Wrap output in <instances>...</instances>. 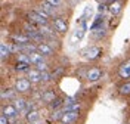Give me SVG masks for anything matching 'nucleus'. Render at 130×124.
<instances>
[{
  "label": "nucleus",
  "instance_id": "1",
  "mask_svg": "<svg viewBox=\"0 0 130 124\" xmlns=\"http://www.w3.org/2000/svg\"><path fill=\"white\" fill-rule=\"evenodd\" d=\"M32 83L27 78V77H19V78H16L15 81V86H13V89H15L19 95H27V93H30L32 90Z\"/></svg>",
  "mask_w": 130,
  "mask_h": 124
},
{
  "label": "nucleus",
  "instance_id": "2",
  "mask_svg": "<svg viewBox=\"0 0 130 124\" xmlns=\"http://www.w3.org/2000/svg\"><path fill=\"white\" fill-rule=\"evenodd\" d=\"M52 27H53V30L59 34H65L68 31V22H67V19L62 16H53L52 18Z\"/></svg>",
  "mask_w": 130,
  "mask_h": 124
},
{
  "label": "nucleus",
  "instance_id": "3",
  "mask_svg": "<svg viewBox=\"0 0 130 124\" xmlns=\"http://www.w3.org/2000/svg\"><path fill=\"white\" fill-rule=\"evenodd\" d=\"M28 21L31 24H37L39 27H43V25H49V19L44 16H41L37 10H31L28 12Z\"/></svg>",
  "mask_w": 130,
  "mask_h": 124
},
{
  "label": "nucleus",
  "instance_id": "4",
  "mask_svg": "<svg viewBox=\"0 0 130 124\" xmlns=\"http://www.w3.org/2000/svg\"><path fill=\"white\" fill-rule=\"evenodd\" d=\"M37 52L43 55L44 58H50V56H53L55 55V49H53V46H50L49 43L46 41H43V43H39L37 44Z\"/></svg>",
  "mask_w": 130,
  "mask_h": 124
},
{
  "label": "nucleus",
  "instance_id": "5",
  "mask_svg": "<svg viewBox=\"0 0 130 124\" xmlns=\"http://www.w3.org/2000/svg\"><path fill=\"white\" fill-rule=\"evenodd\" d=\"M101 78H102V71H101V68L93 66V68L87 69V73H86V80L89 83H96V81H99Z\"/></svg>",
  "mask_w": 130,
  "mask_h": 124
},
{
  "label": "nucleus",
  "instance_id": "6",
  "mask_svg": "<svg viewBox=\"0 0 130 124\" xmlns=\"http://www.w3.org/2000/svg\"><path fill=\"white\" fill-rule=\"evenodd\" d=\"M81 105L78 103V100H75L74 98H67L64 100V111H71V112H80Z\"/></svg>",
  "mask_w": 130,
  "mask_h": 124
},
{
  "label": "nucleus",
  "instance_id": "7",
  "mask_svg": "<svg viewBox=\"0 0 130 124\" xmlns=\"http://www.w3.org/2000/svg\"><path fill=\"white\" fill-rule=\"evenodd\" d=\"M2 114L6 115L9 120H15L19 112H18V109L15 108L13 103H8V105H3V107H2Z\"/></svg>",
  "mask_w": 130,
  "mask_h": 124
},
{
  "label": "nucleus",
  "instance_id": "8",
  "mask_svg": "<svg viewBox=\"0 0 130 124\" xmlns=\"http://www.w3.org/2000/svg\"><path fill=\"white\" fill-rule=\"evenodd\" d=\"M101 52H102L101 47H98V46H90V47H87L86 50H83V56L90 59V61H95V59L99 58Z\"/></svg>",
  "mask_w": 130,
  "mask_h": 124
},
{
  "label": "nucleus",
  "instance_id": "9",
  "mask_svg": "<svg viewBox=\"0 0 130 124\" xmlns=\"http://www.w3.org/2000/svg\"><path fill=\"white\" fill-rule=\"evenodd\" d=\"M80 117V112H71V111H64L61 123L62 124H74Z\"/></svg>",
  "mask_w": 130,
  "mask_h": 124
},
{
  "label": "nucleus",
  "instance_id": "10",
  "mask_svg": "<svg viewBox=\"0 0 130 124\" xmlns=\"http://www.w3.org/2000/svg\"><path fill=\"white\" fill-rule=\"evenodd\" d=\"M30 37L25 33H15L12 34V41L15 44H21V46H25V44H30Z\"/></svg>",
  "mask_w": 130,
  "mask_h": 124
},
{
  "label": "nucleus",
  "instance_id": "11",
  "mask_svg": "<svg viewBox=\"0 0 130 124\" xmlns=\"http://www.w3.org/2000/svg\"><path fill=\"white\" fill-rule=\"evenodd\" d=\"M27 78H28L32 84L41 83V71H39L37 68H31V69L27 73Z\"/></svg>",
  "mask_w": 130,
  "mask_h": 124
},
{
  "label": "nucleus",
  "instance_id": "12",
  "mask_svg": "<svg viewBox=\"0 0 130 124\" xmlns=\"http://www.w3.org/2000/svg\"><path fill=\"white\" fill-rule=\"evenodd\" d=\"M118 75L121 78H124V80L130 78V59L124 61L121 65H120V68H118Z\"/></svg>",
  "mask_w": 130,
  "mask_h": 124
},
{
  "label": "nucleus",
  "instance_id": "13",
  "mask_svg": "<svg viewBox=\"0 0 130 124\" xmlns=\"http://www.w3.org/2000/svg\"><path fill=\"white\" fill-rule=\"evenodd\" d=\"M56 93L53 90H44L43 93H41V102H44L46 105H50L53 100L56 99Z\"/></svg>",
  "mask_w": 130,
  "mask_h": 124
},
{
  "label": "nucleus",
  "instance_id": "14",
  "mask_svg": "<svg viewBox=\"0 0 130 124\" xmlns=\"http://www.w3.org/2000/svg\"><path fill=\"white\" fill-rule=\"evenodd\" d=\"M25 120L28 123H34V121H40V114L37 109H28L25 114Z\"/></svg>",
  "mask_w": 130,
  "mask_h": 124
},
{
  "label": "nucleus",
  "instance_id": "15",
  "mask_svg": "<svg viewBox=\"0 0 130 124\" xmlns=\"http://www.w3.org/2000/svg\"><path fill=\"white\" fill-rule=\"evenodd\" d=\"M10 53H12V47L6 43H2L0 44V58H2V61H6L10 56Z\"/></svg>",
  "mask_w": 130,
  "mask_h": 124
},
{
  "label": "nucleus",
  "instance_id": "16",
  "mask_svg": "<svg viewBox=\"0 0 130 124\" xmlns=\"http://www.w3.org/2000/svg\"><path fill=\"white\" fill-rule=\"evenodd\" d=\"M13 105H15V108L18 109V112H25L27 111V100L24 99V98H16V99H13Z\"/></svg>",
  "mask_w": 130,
  "mask_h": 124
},
{
  "label": "nucleus",
  "instance_id": "17",
  "mask_svg": "<svg viewBox=\"0 0 130 124\" xmlns=\"http://www.w3.org/2000/svg\"><path fill=\"white\" fill-rule=\"evenodd\" d=\"M28 58H30V62H31V65H37V64H40V62H43L44 61V56L43 55H40L37 50L36 52H31V53H28Z\"/></svg>",
  "mask_w": 130,
  "mask_h": 124
},
{
  "label": "nucleus",
  "instance_id": "18",
  "mask_svg": "<svg viewBox=\"0 0 130 124\" xmlns=\"http://www.w3.org/2000/svg\"><path fill=\"white\" fill-rule=\"evenodd\" d=\"M40 6H41V9H43V10H44V12H46L50 18L55 15V6H53V5H50L47 0H41Z\"/></svg>",
  "mask_w": 130,
  "mask_h": 124
},
{
  "label": "nucleus",
  "instance_id": "19",
  "mask_svg": "<svg viewBox=\"0 0 130 124\" xmlns=\"http://www.w3.org/2000/svg\"><path fill=\"white\" fill-rule=\"evenodd\" d=\"M31 69V64H27V62H19V61H16L15 64V71L18 73H28Z\"/></svg>",
  "mask_w": 130,
  "mask_h": 124
},
{
  "label": "nucleus",
  "instance_id": "20",
  "mask_svg": "<svg viewBox=\"0 0 130 124\" xmlns=\"http://www.w3.org/2000/svg\"><path fill=\"white\" fill-rule=\"evenodd\" d=\"M16 93H18V92H16L15 89H3V90H2V99L5 100L6 98H8V99H16Z\"/></svg>",
  "mask_w": 130,
  "mask_h": 124
},
{
  "label": "nucleus",
  "instance_id": "21",
  "mask_svg": "<svg viewBox=\"0 0 130 124\" xmlns=\"http://www.w3.org/2000/svg\"><path fill=\"white\" fill-rule=\"evenodd\" d=\"M118 93L121 96H130V81L123 83L121 86L118 87Z\"/></svg>",
  "mask_w": 130,
  "mask_h": 124
},
{
  "label": "nucleus",
  "instance_id": "22",
  "mask_svg": "<svg viewBox=\"0 0 130 124\" xmlns=\"http://www.w3.org/2000/svg\"><path fill=\"white\" fill-rule=\"evenodd\" d=\"M109 12H111V15H118L120 12H121V5L118 3V2H115L112 5H109Z\"/></svg>",
  "mask_w": 130,
  "mask_h": 124
},
{
  "label": "nucleus",
  "instance_id": "23",
  "mask_svg": "<svg viewBox=\"0 0 130 124\" xmlns=\"http://www.w3.org/2000/svg\"><path fill=\"white\" fill-rule=\"evenodd\" d=\"M62 105H64V100L61 99V98H56V99L53 100V102H52V103H50L49 107H50V109H55V111H56L58 108L62 107Z\"/></svg>",
  "mask_w": 130,
  "mask_h": 124
},
{
  "label": "nucleus",
  "instance_id": "24",
  "mask_svg": "<svg viewBox=\"0 0 130 124\" xmlns=\"http://www.w3.org/2000/svg\"><path fill=\"white\" fill-rule=\"evenodd\" d=\"M50 80H52V74L49 71H43L41 73V83H47Z\"/></svg>",
  "mask_w": 130,
  "mask_h": 124
},
{
  "label": "nucleus",
  "instance_id": "25",
  "mask_svg": "<svg viewBox=\"0 0 130 124\" xmlns=\"http://www.w3.org/2000/svg\"><path fill=\"white\" fill-rule=\"evenodd\" d=\"M36 68H37L39 71H41V73H43V71H49L47 69V62H46V61H43V62H40V64H37Z\"/></svg>",
  "mask_w": 130,
  "mask_h": 124
},
{
  "label": "nucleus",
  "instance_id": "26",
  "mask_svg": "<svg viewBox=\"0 0 130 124\" xmlns=\"http://www.w3.org/2000/svg\"><path fill=\"white\" fill-rule=\"evenodd\" d=\"M83 34H84V28H78V30L74 33V40H77V39L80 40L81 37H83Z\"/></svg>",
  "mask_w": 130,
  "mask_h": 124
},
{
  "label": "nucleus",
  "instance_id": "27",
  "mask_svg": "<svg viewBox=\"0 0 130 124\" xmlns=\"http://www.w3.org/2000/svg\"><path fill=\"white\" fill-rule=\"evenodd\" d=\"M50 5H53L55 8H59V6H62L64 5V0H47Z\"/></svg>",
  "mask_w": 130,
  "mask_h": 124
},
{
  "label": "nucleus",
  "instance_id": "28",
  "mask_svg": "<svg viewBox=\"0 0 130 124\" xmlns=\"http://www.w3.org/2000/svg\"><path fill=\"white\" fill-rule=\"evenodd\" d=\"M9 121H10V120H9L6 115H3V114L0 115V124H9Z\"/></svg>",
  "mask_w": 130,
  "mask_h": 124
},
{
  "label": "nucleus",
  "instance_id": "29",
  "mask_svg": "<svg viewBox=\"0 0 130 124\" xmlns=\"http://www.w3.org/2000/svg\"><path fill=\"white\" fill-rule=\"evenodd\" d=\"M28 124H41L40 121H34V123H28Z\"/></svg>",
  "mask_w": 130,
  "mask_h": 124
}]
</instances>
